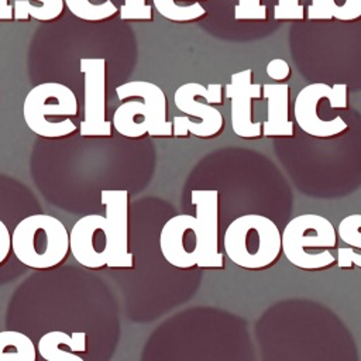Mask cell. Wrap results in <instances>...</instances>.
<instances>
[{"instance_id":"obj_1","label":"cell","mask_w":361,"mask_h":361,"mask_svg":"<svg viewBox=\"0 0 361 361\" xmlns=\"http://www.w3.org/2000/svg\"><path fill=\"white\" fill-rule=\"evenodd\" d=\"M193 214H176L161 228L159 248L176 268H224L219 250V190H192Z\"/></svg>"},{"instance_id":"obj_2","label":"cell","mask_w":361,"mask_h":361,"mask_svg":"<svg viewBox=\"0 0 361 361\" xmlns=\"http://www.w3.org/2000/svg\"><path fill=\"white\" fill-rule=\"evenodd\" d=\"M228 259L244 269H267L282 255V233L262 214H243L234 219L223 235Z\"/></svg>"},{"instance_id":"obj_3","label":"cell","mask_w":361,"mask_h":361,"mask_svg":"<svg viewBox=\"0 0 361 361\" xmlns=\"http://www.w3.org/2000/svg\"><path fill=\"white\" fill-rule=\"evenodd\" d=\"M337 247V228L322 214H299L282 231V254L292 265L305 271L336 265L333 250Z\"/></svg>"},{"instance_id":"obj_4","label":"cell","mask_w":361,"mask_h":361,"mask_svg":"<svg viewBox=\"0 0 361 361\" xmlns=\"http://www.w3.org/2000/svg\"><path fill=\"white\" fill-rule=\"evenodd\" d=\"M11 251L25 267L48 269L61 265L71 252L65 224L51 214H31L14 227Z\"/></svg>"},{"instance_id":"obj_5","label":"cell","mask_w":361,"mask_h":361,"mask_svg":"<svg viewBox=\"0 0 361 361\" xmlns=\"http://www.w3.org/2000/svg\"><path fill=\"white\" fill-rule=\"evenodd\" d=\"M78 113V100L71 87L45 82L34 86L23 103L27 127L44 138H62L76 131L71 117Z\"/></svg>"},{"instance_id":"obj_6","label":"cell","mask_w":361,"mask_h":361,"mask_svg":"<svg viewBox=\"0 0 361 361\" xmlns=\"http://www.w3.org/2000/svg\"><path fill=\"white\" fill-rule=\"evenodd\" d=\"M223 86L210 83L207 86L196 82L180 85L173 94L175 106L186 116L172 118L175 137L213 138L224 130V117L213 104H223Z\"/></svg>"},{"instance_id":"obj_7","label":"cell","mask_w":361,"mask_h":361,"mask_svg":"<svg viewBox=\"0 0 361 361\" xmlns=\"http://www.w3.org/2000/svg\"><path fill=\"white\" fill-rule=\"evenodd\" d=\"M326 99L331 109L348 107V87L345 83H310L296 96L293 103V117L302 131L314 138H333L348 130V123L336 116L331 120H323L317 114L319 103Z\"/></svg>"},{"instance_id":"obj_8","label":"cell","mask_w":361,"mask_h":361,"mask_svg":"<svg viewBox=\"0 0 361 361\" xmlns=\"http://www.w3.org/2000/svg\"><path fill=\"white\" fill-rule=\"evenodd\" d=\"M79 71L85 78V107L79 133L82 137H110L111 123L106 118V59L82 58Z\"/></svg>"},{"instance_id":"obj_9","label":"cell","mask_w":361,"mask_h":361,"mask_svg":"<svg viewBox=\"0 0 361 361\" xmlns=\"http://www.w3.org/2000/svg\"><path fill=\"white\" fill-rule=\"evenodd\" d=\"M69 248L73 258L83 267L99 269L110 259V238L106 217L87 214L80 217L69 233Z\"/></svg>"},{"instance_id":"obj_10","label":"cell","mask_w":361,"mask_h":361,"mask_svg":"<svg viewBox=\"0 0 361 361\" xmlns=\"http://www.w3.org/2000/svg\"><path fill=\"white\" fill-rule=\"evenodd\" d=\"M224 92L231 100V127L235 135L245 140L262 137V121H252L251 113L252 102L262 99V85L252 83V69L233 73Z\"/></svg>"},{"instance_id":"obj_11","label":"cell","mask_w":361,"mask_h":361,"mask_svg":"<svg viewBox=\"0 0 361 361\" xmlns=\"http://www.w3.org/2000/svg\"><path fill=\"white\" fill-rule=\"evenodd\" d=\"M102 204L106 207V221L110 238L109 268H133L134 255L128 250V192L102 190Z\"/></svg>"},{"instance_id":"obj_12","label":"cell","mask_w":361,"mask_h":361,"mask_svg":"<svg viewBox=\"0 0 361 361\" xmlns=\"http://www.w3.org/2000/svg\"><path fill=\"white\" fill-rule=\"evenodd\" d=\"M116 93L120 102L135 97L141 99L147 106L149 117V131L151 137H172V121L168 120V103L164 90L147 80H131L116 87Z\"/></svg>"},{"instance_id":"obj_13","label":"cell","mask_w":361,"mask_h":361,"mask_svg":"<svg viewBox=\"0 0 361 361\" xmlns=\"http://www.w3.org/2000/svg\"><path fill=\"white\" fill-rule=\"evenodd\" d=\"M262 97L267 100L268 117L262 121V135L293 137L295 127L289 117L290 87L286 83H265L262 85Z\"/></svg>"},{"instance_id":"obj_14","label":"cell","mask_w":361,"mask_h":361,"mask_svg":"<svg viewBox=\"0 0 361 361\" xmlns=\"http://www.w3.org/2000/svg\"><path fill=\"white\" fill-rule=\"evenodd\" d=\"M86 351V333L75 331L68 334L61 330L45 333L37 345V353L45 361H85L75 354Z\"/></svg>"},{"instance_id":"obj_15","label":"cell","mask_w":361,"mask_h":361,"mask_svg":"<svg viewBox=\"0 0 361 361\" xmlns=\"http://www.w3.org/2000/svg\"><path fill=\"white\" fill-rule=\"evenodd\" d=\"M114 130L127 138H141L149 131L147 106L140 100L121 103L113 114Z\"/></svg>"},{"instance_id":"obj_16","label":"cell","mask_w":361,"mask_h":361,"mask_svg":"<svg viewBox=\"0 0 361 361\" xmlns=\"http://www.w3.org/2000/svg\"><path fill=\"white\" fill-rule=\"evenodd\" d=\"M337 235L350 248L337 247V265L344 269L361 268V214L345 216L337 227Z\"/></svg>"},{"instance_id":"obj_17","label":"cell","mask_w":361,"mask_h":361,"mask_svg":"<svg viewBox=\"0 0 361 361\" xmlns=\"http://www.w3.org/2000/svg\"><path fill=\"white\" fill-rule=\"evenodd\" d=\"M37 347L32 340L16 330L0 331V361H37Z\"/></svg>"},{"instance_id":"obj_18","label":"cell","mask_w":361,"mask_h":361,"mask_svg":"<svg viewBox=\"0 0 361 361\" xmlns=\"http://www.w3.org/2000/svg\"><path fill=\"white\" fill-rule=\"evenodd\" d=\"M202 0H152L155 10L173 23H193L206 16Z\"/></svg>"},{"instance_id":"obj_19","label":"cell","mask_w":361,"mask_h":361,"mask_svg":"<svg viewBox=\"0 0 361 361\" xmlns=\"http://www.w3.org/2000/svg\"><path fill=\"white\" fill-rule=\"evenodd\" d=\"M39 4L32 7L28 0H16L13 4V18L27 21L35 18L38 21H52L63 11V0H37Z\"/></svg>"},{"instance_id":"obj_20","label":"cell","mask_w":361,"mask_h":361,"mask_svg":"<svg viewBox=\"0 0 361 361\" xmlns=\"http://www.w3.org/2000/svg\"><path fill=\"white\" fill-rule=\"evenodd\" d=\"M63 3L75 17L85 21H102L118 13L117 6L111 0L100 4L92 3L90 0H63Z\"/></svg>"},{"instance_id":"obj_21","label":"cell","mask_w":361,"mask_h":361,"mask_svg":"<svg viewBox=\"0 0 361 361\" xmlns=\"http://www.w3.org/2000/svg\"><path fill=\"white\" fill-rule=\"evenodd\" d=\"M307 17L310 20H338L341 21V7L337 0H312L307 7Z\"/></svg>"},{"instance_id":"obj_22","label":"cell","mask_w":361,"mask_h":361,"mask_svg":"<svg viewBox=\"0 0 361 361\" xmlns=\"http://www.w3.org/2000/svg\"><path fill=\"white\" fill-rule=\"evenodd\" d=\"M235 20H267L268 8L261 0H238L234 7Z\"/></svg>"},{"instance_id":"obj_23","label":"cell","mask_w":361,"mask_h":361,"mask_svg":"<svg viewBox=\"0 0 361 361\" xmlns=\"http://www.w3.org/2000/svg\"><path fill=\"white\" fill-rule=\"evenodd\" d=\"M118 11L121 20L151 21L154 17L152 7L147 3V0H124Z\"/></svg>"},{"instance_id":"obj_24","label":"cell","mask_w":361,"mask_h":361,"mask_svg":"<svg viewBox=\"0 0 361 361\" xmlns=\"http://www.w3.org/2000/svg\"><path fill=\"white\" fill-rule=\"evenodd\" d=\"M275 20H303L305 7L300 0H278L274 7Z\"/></svg>"},{"instance_id":"obj_25","label":"cell","mask_w":361,"mask_h":361,"mask_svg":"<svg viewBox=\"0 0 361 361\" xmlns=\"http://www.w3.org/2000/svg\"><path fill=\"white\" fill-rule=\"evenodd\" d=\"M267 75L275 80V83H283V80L290 78V66L285 59L275 58L268 62L265 68Z\"/></svg>"},{"instance_id":"obj_26","label":"cell","mask_w":361,"mask_h":361,"mask_svg":"<svg viewBox=\"0 0 361 361\" xmlns=\"http://www.w3.org/2000/svg\"><path fill=\"white\" fill-rule=\"evenodd\" d=\"M11 251V234L4 224V221L0 220V265L6 262L8 254Z\"/></svg>"},{"instance_id":"obj_27","label":"cell","mask_w":361,"mask_h":361,"mask_svg":"<svg viewBox=\"0 0 361 361\" xmlns=\"http://www.w3.org/2000/svg\"><path fill=\"white\" fill-rule=\"evenodd\" d=\"M13 7L8 4V0H0V20H11Z\"/></svg>"}]
</instances>
